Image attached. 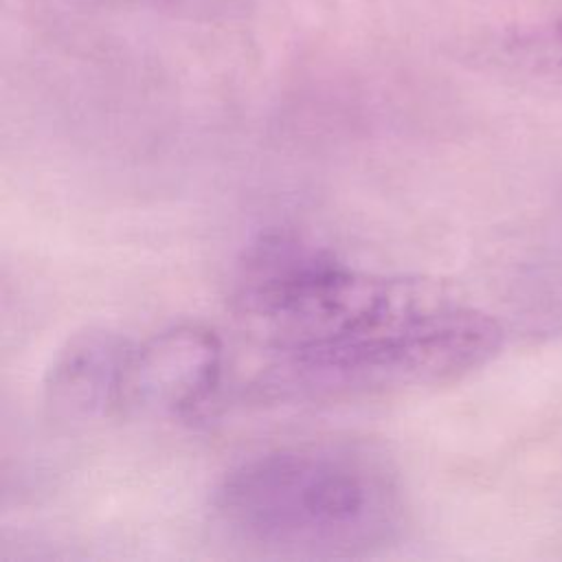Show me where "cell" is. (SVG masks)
<instances>
[{"mask_svg":"<svg viewBox=\"0 0 562 562\" xmlns=\"http://www.w3.org/2000/svg\"><path fill=\"white\" fill-rule=\"evenodd\" d=\"M481 59L531 92L562 99V11L494 33Z\"/></svg>","mask_w":562,"mask_h":562,"instance_id":"5","label":"cell"},{"mask_svg":"<svg viewBox=\"0 0 562 562\" xmlns=\"http://www.w3.org/2000/svg\"><path fill=\"white\" fill-rule=\"evenodd\" d=\"M211 509L228 540L281 558L367 555L395 542L406 522L391 463L342 441L250 457L220 481Z\"/></svg>","mask_w":562,"mask_h":562,"instance_id":"2","label":"cell"},{"mask_svg":"<svg viewBox=\"0 0 562 562\" xmlns=\"http://www.w3.org/2000/svg\"><path fill=\"white\" fill-rule=\"evenodd\" d=\"M224 369V347L204 325L167 327L132 345L123 384V415L189 419L211 404Z\"/></svg>","mask_w":562,"mask_h":562,"instance_id":"3","label":"cell"},{"mask_svg":"<svg viewBox=\"0 0 562 562\" xmlns=\"http://www.w3.org/2000/svg\"><path fill=\"white\" fill-rule=\"evenodd\" d=\"M503 327L439 285L367 274L347 305L312 336L270 351L266 389L342 400L441 386L485 367Z\"/></svg>","mask_w":562,"mask_h":562,"instance_id":"1","label":"cell"},{"mask_svg":"<svg viewBox=\"0 0 562 562\" xmlns=\"http://www.w3.org/2000/svg\"><path fill=\"white\" fill-rule=\"evenodd\" d=\"M130 4H143L154 9H173V11H204V9H220L235 0H119Z\"/></svg>","mask_w":562,"mask_h":562,"instance_id":"6","label":"cell"},{"mask_svg":"<svg viewBox=\"0 0 562 562\" xmlns=\"http://www.w3.org/2000/svg\"><path fill=\"white\" fill-rule=\"evenodd\" d=\"M134 340L110 329L70 336L44 375V402L66 422H94L123 415L125 369Z\"/></svg>","mask_w":562,"mask_h":562,"instance_id":"4","label":"cell"}]
</instances>
